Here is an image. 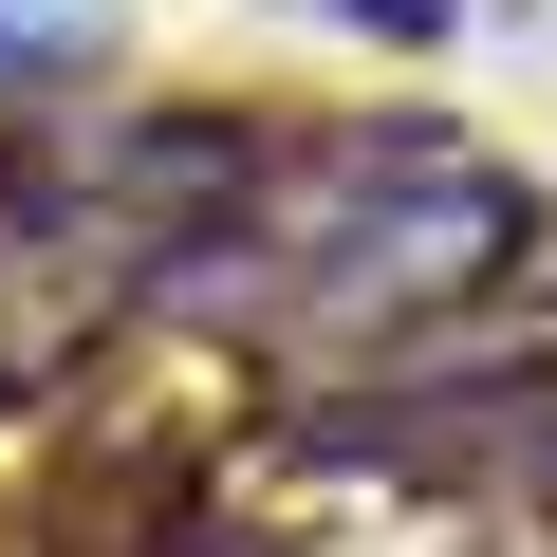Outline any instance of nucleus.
I'll return each mask as SVG.
<instances>
[{
	"label": "nucleus",
	"instance_id": "nucleus-1",
	"mask_svg": "<svg viewBox=\"0 0 557 557\" xmlns=\"http://www.w3.org/2000/svg\"><path fill=\"white\" fill-rule=\"evenodd\" d=\"M372 20H409V0H372Z\"/></svg>",
	"mask_w": 557,
	"mask_h": 557
}]
</instances>
